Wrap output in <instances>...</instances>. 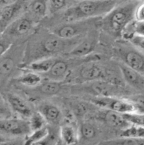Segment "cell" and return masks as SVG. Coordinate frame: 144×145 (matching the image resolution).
<instances>
[{
	"label": "cell",
	"mask_w": 144,
	"mask_h": 145,
	"mask_svg": "<svg viewBox=\"0 0 144 145\" xmlns=\"http://www.w3.org/2000/svg\"><path fill=\"white\" fill-rule=\"evenodd\" d=\"M83 37L66 40L56 35L52 32L45 33L44 35L40 36L26 44L24 61L28 64L40 59L53 57L58 54L66 52L69 53Z\"/></svg>",
	"instance_id": "obj_1"
},
{
	"label": "cell",
	"mask_w": 144,
	"mask_h": 145,
	"mask_svg": "<svg viewBox=\"0 0 144 145\" xmlns=\"http://www.w3.org/2000/svg\"><path fill=\"white\" fill-rule=\"evenodd\" d=\"M28 121L31 132L44 128L45 127H46V124H47V121L38 111L33 112V115Z\"/></svg>",
	"instance_id": "obj_28"
},
{
	"label": "cell",
	"mask_w": 144,
	"mask_h": 145,
	"mask_svg": "<svg viewBox=\"0 0 144 145\" xmlns=\"http://www.w3.org/2000/svg\"><path fill=\"white\" fill-rule=\"evenodd\" d=\"M102 18H88L70 23L59 24L52 31L56 35L66 39L72 40L77 37H83L87 33L100 27Z\"/></svg>",
	"instance_id": "obj_5"
},
{
	"label": "cell",
	"mask_w": 144,
	"mask_h": 145,
	"mask_svg": "<svg viewBox=\"0 0 144 145\" xmlns=\"http://www.w3.org/2000/svg\"><path fill=\"white\" fill-rule=\"evenodd\" d=\"M11 108L7 103V100L4 99L2 95L0 94V117L9 118L11 115Z\"/></svg>",
	"instance_id": "obj_32"
},
{
	"label": "cell",
	"mask_w": 144,
	"mask_h": 145,
	"mask_svg": "<svg viewBox=\"0 0 144 145\" xmlns=\"http://www.w3.org/2000/svg\"><path fill=\"white\" fill-rule=\"evenodd\" d=\"M0 145H20V144L17 142H5L1 143Z\"/></svg>",
	"instance_id": "obj_37"
},
{
	"label": "cell",
	"mask_w": 144,
	"mask_h": 145,
	"mask_svg": "<svg viewBox=\"0 0 144 145\" xmlns=\"http://www.w3.org/2000/svg\"><path fill=\"white\" fill-rule=\"evenodd\" d=\"M36 88H38L40 94L46 96H55L59 93L62 89V82H55L52 80H46L42 82Z\"/></svg>",
	"instance_id": "obj_21"
},
{
	"label": "cell",
	"mask_w": 144,
	"mask_h": 145,
	"mask_svg": "<svg viewBox=\"0 0 144 145\" xmlns=\"http://www.w3.org/2000/svg\"><path fill=\"white\" fill-rule=\"evenodd\" d=\"M131 101L134 104L136 113L144 114V96H137Z\"/></svg>",
	"instance_id": "obj_33"
},
{
	"label": "cell",
	"mask_w": 144,
	"mask_h": 145,
	"mask_svg": "<svg viewBox=\"0 0 144 145\" xmlns=\"http://www.w3.org/2000/svg\"><path fill=\"white\" fill-rule=\"evenodd\" d=\"M42 76L36 72L27 71L16 79V82L29 88H36L42 82Z\"/></svg>",
	"instance_id": "obj_22"
},
{
	"label": "cell",
	"mask_w": 144,
	"mask_h": 145,
	"mask_svg": "<svg viewBox=\"0 0 144 145\" xmlns=\"http://www.w3.org/2000/svg\"><path fill=\"white\" fill-rule=\"evenodd\" d=\"M57 145H64V144H63V143H62V142H61V140H59V142H57Z\"/></svg>",
	"instance_id": "obj_38"
},
{
	"label": "cell",
	"mask_w": 144,
	"mask_h": 145,
	"mask_svg": "<svg viewBox=\"0 0 144 145\" xmlns=\"http://www.w3.org/2000/svg\"><path fill=\"white\" fill-rule=\"evenodd\" d=\"M8 26L9 25L6 23H4V21L0 19V37L4 34Z\"/></svg>",
	"instance_id": "obj_36"
},
{
	"label": "cell",
	"mask_w": 144,
	"mask_h": 145,
	"mask_svg": "<svg viewBox=\"0 0 144 145\" xmlns=\"http://www.w3.org/2000/svg\"><path fill=\"white\" fill-rule=\"evenodd\" d=\"M123 116L132 125L144 127V114L133 113V114H124Z\"/></svg>",
	"instance_id": "obj_30"
},
{
	"label": "cell",
	"mask_w": 144,
	"mask_h": 145,
	"mask_svg": "<svg viewBox=\"0 0 144 145\" xmlns=\"http://www.w3.org/2000/svg\"><path fill=\"white\" fill-rule=\"evenodd\" d=\"M0 132L11 135L27 136L31 133V130L28 121L9 117L0 119Z\"/></svg>",
	"instance_id": "obj_11"
},
{
	"label": "cell",
	"mask_w": 144,
	"mask_h": 145,
	"mask_svg": "<svg viewBox=\"0 0 144 145\" xmlns=\"http://www.w3.org/2000/svg\"><path fill=\"white\" fill-rule=\"evenodd\" d=\"M49 130L46 126L40 130L33 131L26 136L24 142V145H33L44 139L49 134Z\"/></svg>",
	"instance_id": "obj_25"
},
{
	"label": "cell",
	"mask_w": 144,
	"mask_h": 145,
	"mask_svg": "<svg viewBox=\"0 0 144 145\" xmlns=\"http://www.w3.org/2000/svg\"><path fill=\"white\" fill-rule=\"evenodd\" d=\"M78 137L84 141H92L99 134V130L94 123L90 121H84L80 125L78 130Z\"/></svg>",
	"instance_id": "obj_20"
},
{
	"label": "cell",
	"mask_w": 144,
	"mask_h": 145,
	"mask_svg": "<svg viewBox=\"0 0 144 145\" xmlns=\"http://www.w3.org/2000/svg\"><path fill=\"white\" fill-rule=\"evenodd\" d=\"M17 60L18 59L12 56H3L0 59V78L11 73L16 67Z\"/></svg>",
	"instance_id": "obj_23"
},
{
	"label": "cell",
	"mask_w": 144,
	"mask_h": 145,
	"mask_svg": "<svg viewBox=\"0 0 144 145\" xmlns=\"http://www.w3.org/2000/svg\"><path fill=\"white\" fill-rule=\"evenodd\" d=\"M92 104L103 109L110 110L122 114L136 113L134 104L131 100L124 99L120 97H94L91 99Z\"/></svg>",
	"instance_id": "obj_8"
},
{
	"label": "cell",
	"mask_w": 144,
	"mask_h": 145,
	"mask_svg": "<svg viewBox=\"0 0 144 145\" xmlns=\"http://www.w3.org/2000/svg\"><path fill=\"white\" fill-rule=\"evenodd\" d=\"M132 30L133 33L139 37H144V21L139 22L136 21L132 23Z\"/></svg>",
	"instance_id": "obj_34"
},
{
	"label": "cell",
	"mask_w": 144,
	"mask_h": 145,
	"mask_svg": "<svg viewBox=\"0 0 144 145\" xmlns=\"http://www.w3.org/2000/svg\"><path fill=\"white\" fill-rule=\"evenodd\" d=\"M59 138L64 145H74L78 140V133L71 125H64L59 129Z\"/></svg>",
	"instance_id": "obj_19"
},
{
	"label": "cell",
	"mask_w": 144,
	"mask_h": 145,
	"mask_svg": "<svg viewBox=\"0 0 144 145\" xmlns=\"http://www.w3.org/2000/svg\"><path fill=\"white\" fill-rule=\"evenodd\" d=\"M25 2L23 1H14L11 4L1 7L0 19L7 25L11 24L17 18V16L24 8Z\"/></svg>",
	"instance_id": "obj_15"
},
{
	"label": "cell",
	"mask_w": 144,
	"mask_h": 145,
	"mask_svg": "<svg viewBox=\"0 0 144 145\" xmlns=\"http://www.w3.org/2000/svg\"><path fill=\"white\" fill-rule=\"evenodd\" d=\"M120 136L129 138H144V127L131 125L129 127L121 131Z\"/></svg>",
	"instance_id": "obj_27"
},
{
	"label": "cell",
	"mask_w": 144,
	"mask_h": 145,
	"mask_svg": "<svg viewBox=\"0 0 144 145\" xmlns=\"http://www.w3.org/2000/svg\"><path fill=\"white\" fill-rule=\"evenodd\" d=\"M56 60L57 58L55 57L40 59L24 66H21V68L26 69L28 71L36 72L42 75L47 73L50 70Z\"/></svg>",
	"instance_id": "obj_17"
},
{
	"label": "cell",
	"mask_w": 144,
	"mask_h": 145,
	"mask_svg": "<svg viewBox=\"0 0 144 145\" xmlns=\"http://www.w3.org/2000/svg\"><path fill=\"white\" fill-rule=\"evenodd\" d=\"M117 66L124 82L133 89L144 91V76L143 75L120 61L117 62Z\"/></svg>",
	"instance_id": "obj_13"
},
{
	"label": "cell",
	"mask_w": 144,
	"mask_h": 145,
	"mask_svg": "<svg viewBox=\"0 0 144 145\" xmlns=\"http://www.w3.org/2000/svg\"><path fill=\"white\" fill-rule=\"evenodd\" d=\"M98 61L87 62L78 66L69 73L66 80L74 82L76 85L100 80L117 84L114 69L106 67L102 63L100 64Z\"/></svg>",
	"instance_id": "obj_4"
},
{
	"label": "cell",
	"mask_w": 144,
	"mask_h": 145,
	"mask_svg": "<svg viewBox=\"0 0 144 145\" xmlns=\"http://www.w3.org/2000/svg\"><path fill=\"white\" fill-rule=\"evenodd\" d=\"M0 11H1V7H0Z\"/></svg>",
	"instance_id": "obj_39"
},
{
	"label": "cell",
	"mask_w": 144,
	"mask_h": 145,
	"mask_svg": "<svg viewBox=\"0 0 144 145\" xmlns=\"http://www.w3.org/2000/svg\"><path fill=\"white\" fill-rule=\"evenodd\" d=\"M38 112L44 117L47 123L57 124L59 123L62 117L61 110L57 106L49 102L40 104L38 106Z\"/></svg>",
	"instance_id": "obj_16"
},
{
	"label": "cell",
	"mask_w": 144,
	"mask_h": 145,
	"mask_svg": "<svg viewBox=\"0 0 144 145\" xmlns=\"http://www.w3.org/2000/svg\"><path fill=\"white\" fill-rule=\"evenodd\" d=\"M73 91L89 94L94 97H118L124 94L123 88L118 84L107 81H94L78 84L74 86Z\"/></svg>",
	"instance_id": "obj_7"
},
{
	"label": "cell",
	"mask_w": 144,
	"mask_h": 145,
	"mask_svg": "<svg viewBox=\"0 0 144 145\" xmlns=\"http://www.w3.org/2000/svg\"><path fill=\"white\" fill-rule=\"evenodd\" d=\"M118 4L119 1L114 0H86L74 3L63 11L62 24L88 18H103Z\"/></svg>",
	"instance_id": "obj_2"
},
{
	"label": "cell",
	"mask_w": 144,
	"mask_h": 145,
	"mask_svg": "<svg viewBox=\"0 0 144 145\" xmlns=\"http://www.w3.org/2000/svg\"><path fill=\"white\" fill-rule=\"evenodd\" d=\"M100 32L98 29L93 30L84 35L79 42L68 53L72 58H85L92 55L99 42Z\"/></svg>",
	"instance_id": "obj_9"
},
{
	"label": "cell",
	"mask_w": 144,
	"mask_h": 145,
	"mask_svg": "<svg viewBox=\"0 0 144 145\" xmlns=\"http://www.w3.org/2000/svg\"><path fill=\"white\" fill-rule=\"evenodd\" d=\"M36 21L28 15L17 18L11 24L9 25L4 33V35L11 40L16 37H24L28 35L35 27Z\"/></svg>",
	"instance_id": "obj_10"
},
{
	"label": "cell",
	"mask_w": 144,
	"mask_h": 145,
	"mask_svg": "<svg viewBox=\"0 0 144 145\" xmlns=\"http://www.w3.org/2000/svg\"><path fill=\"white\" fill-rule=\"evenodd\" d=\"M11 45H12V40L11 39L4 35L0 37V59L11 48Z\"/></svg>",
	"instance_id": "obj_31"
},
{
	"label": "cell",
	"mask_w": 144,
	"mask_h": 145,
	"mask_svg": "<svg viewBox=\"0 0 144 145\" xmlns=\"http://www.w3.org/2000/svg\"><path fill=\"white\" fill-rule=\"evenodd\" d=\"M139 4L138 1L119 3L110 12L102 18L100 27L110 35L122 36L134 20L135 11Z\"/></svg>",
	"instance_id": "obj_3"
},
{
	"label": "cell",
	"mask_w": 144,
	"mask_h": 145,
	"mask_svg": "<svg viewBox=\"0 0 144 145\" xmlns=\"http://www.w3.org/2000/svg\"><path fill=\"white\" fill-rule=\"evenodd\" d=\"M72 4V1H66V0L47 1L48 13L49 14H55L59 11H64Z\"/></svg>",
	"instance_id": "obj_26"
},
{
	"label": "cell",
	"mask_w": 144,
	"mask_h": 145,
	"mask_svg": "<svg viewBox=\"0 0 144 145\" xmlns=\"http://www.w3.org/2000/svg\"><path fill=\"white\" fill-rule=\"evenodd\" d=\"M98 145H144V138H129L121 137L105 140Z\"/></svg>",
	"instance_id": "obj_24"
},
{
	"label": "cell",
	"mask_w": 144,
	"mask_h": 145,
	"mask_svg": "<svg viewBox=\"0 0 144 145\" xmlns=\"http://www.w3.org/2000/svg\"><path fill=\"white\" fill-rule=\"evenodd\" d=\"M59 140V130L57 132L49 130V134L44 139L33 145H57Z\"/></svg>",
	"instance_id": "obj_29"
},
{
	"label": "cell",
	"mask_w": 144,
	"mask_h": 145,
	"mask_svg": "<svg viewBox=\"0 0 144 145\" xmlns=\"http://www.w3.org/2000/svg\"><path fill=\"white\" fill-rule=\"evenodd\" d=\"M95 118L97 121L104 123L112 128L119 129L121 131L131 125V123L124 118L122 114L110 110L103 109L96 114Z\"/></svg>",
	"instance_id": "obj_12"
},
{
	"label": "cell",
	"mask_w": 144,
	"mask_h": 145,
	"mask_svg": "<svg viewBox=\"0 0 144 145\" xmlns=\"http://www.w3.org/2000/svg\"><path fill=\"white\" fill-rule=\"evenodd\" d=\"M113 50L115 56L119 59V61L144 76L143 53L126 42L116 43Z\"/></svg>",
	"instance_id": "obj_6"
},
{
	"label": "cell",
	"mask_w": 144,
	"mask_h": 145,
	"mask_svg": "<svg viewBox=\"0 0 144 145\" xmlns=\"http://www.w3.org/2000/svg\"><path fill=\"white\" fill-rule=\"evenodd\" d=\"M134 19L135 21L139 22L144 21V2L141 3L138 5L135 11Z\"/></svg>",
	"instance_id": "obj_35"
},
{
	"label": "cell",
	"mask_w": 144,
	"mask_h": 145,
	"mask_svg": "<svg viewBox=\"0 0 144 145\" xmlns=\"http://www.w3.org/2000/svg\"><path fill=\"white\" fill-rule=\"evenodd\" d=\"M47 14V1L36 0L30 1L28 5V15L35 21L44 18Z\"/></svg>",
	"instance_id": "obj_18"
},
{
	"label": "cell",
	"mask_w": 144,
	"mask_h": 145,
	"mask_svg": "<svg viewBox=\"0 0 144 145\" xmlns=\"http://www.w3.org/2000/svg\"><path fill=\"white\" fill-rule=\"evenodd\" d=\"M7 101L11 110L19 115L23 119H29L33 114L32 108L23 98L13 93L7 95Z\"/></svg>",
	"instance_id": "obj_14"
}]
</instances>
